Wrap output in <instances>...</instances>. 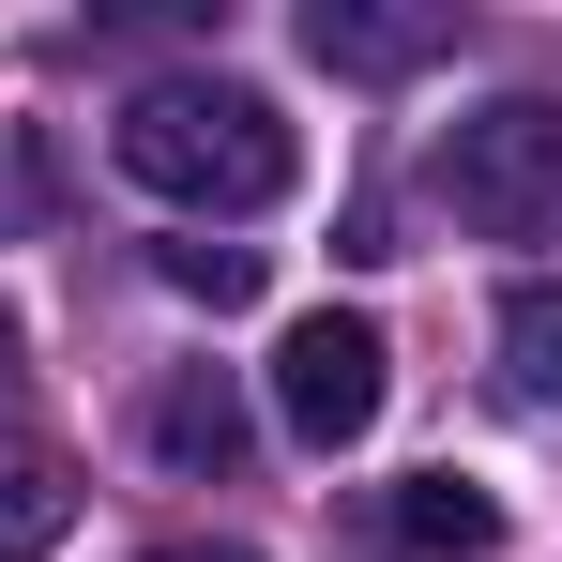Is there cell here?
<instances>
[{
    "mask_svg": "<svg viewBox=\"0 0 562 562\" xmlns=\"http://www.w3.org/2000/svg\"><path fill=\"white\" fill-rule=\"evenodd\" d=\"M106 153H122V183L137 198H168V213H274L289 198V106L274 92H244V77H153V92L106 122Z\"/></svg>",
    "mask_w": 562,
    "mask_h": 562,
    "instance_id": "6da1fadb",
    "label": "cell"
},
{
    "mask_svg": "<svg viewBox=\"0 0 562 562\" xmlns=\"http://www.w3.org/2000/svg\"><path fill=\"white\" fill-rule=\"evenodd\" d=\"M441 198H457V228H486V244H548L562 228V106L548 92H486L441 137Z\"/></svg>",
    "mask_w": 562,
    "mask_h": 562,
    "instance_id": "7a4b0ae2",
    "label": "cell"
},
{
    "mask_svg": "<svg viewBox=\"0 0 562 562\" xmlns=\"http://www.w3.org/2000/svg\"><path fill=\"white\" fill-rule=\"evenodd\" d=\"M380 395H395V350H380V319H350V304L289 319V350H274V411H289V441L350 457V441L380 426Z\"/></svg>",
    "mask_w": 562,
    "mask_h": 562,
    "instance_id": "3957f363",
    "label": "cell"
},
{
    "mask_svg": "<svg viewBox=\"0 0 562 562\" xmlns=\"http://www.w3.org/2000/svg\"><path fill=\"white\" fill-rule=\"evenodd\" d=\"M457 46L441 0H304V61L319 77H426Z\"/></svg>",
    "mask_w": 562,
    "mask_h": 562,
    "instance_id": "277c9868",
    "label": "cell"
},
{
    "mask_svg": "<svg viewBox=\"0 0 562 562\" xmlns=\"http://www.w3.org/2000/svg\"><path fill=\"white\" fill-rule=\"evenodd\" d=\"M137 426H153V457H168V471H213V486H228L244 441H259V411H244V380H228V366H168Z\"/></svg>",
    "mask_w": 562,
    "mask_h": 562,
    "instance_id": "5b68a950",
    "label": "cell"
},
{
    "mask_svg": "<svg viewBox=\"0 0 562 562\" xmlns=\"http://www.w3.org/2000/svg\"><path fill=\"white\" fill-rule=\"evenodd\" d=\"M380 548L395 562H486L502 548V502L471 471H411V486H380Z\"/></svg>",
    "mask_w": 562,
    "mask_h": 562,
    "instance_id": "8992f818",
    "label": "cell"
},
{
    "mask_svg": "<svg viewBox=\"0 0 562 562\" xmlns=\"http://www.w3.org/2000/svg\"><path fill=\"white\" fill-rule=\"evenodd\" d=\"M61 532H77V471L46 441H0V562H46Z\"/></svg>",
    "mask_w": 562,
    "mask_h": 562,
    "instance_id": "52a82bcc",
    "label": "cell"
},
{
    "mask_svg": "<svg viewBox=\"0 0 562 562\" xmlns=\"http://www.w3.org/2000/svg\"><path fill=\"white\" fill-rule=\"evenodd\" d=\"M153 274L183 289V304H213V319H228V304H259V244H213V228H183V244H153Z\"/></svg>",
    "mask_w": 562,
    "mask_h": 562,
    "instance_id": "ba28073f",
    "label": "cell"
},
{
    "mask_svg": "<svg viewBox=\"0 0 562 562\" xmlns=\"http://www.w3.org/2000/svg\"><path fill=\"white\" fill-rule=\"evenodd\" d=\"M502 366H517L532 411H562V289H517V304H502Z\"/></svg>",
    "mask_w": 562,
    "mask_h": 562,
    "instance_id": "9c48e42d",
    "label": "cell"
},
{
    "mask_svg": "<svg viewBox=\"0 0 562 562\" xmlns=\"http://www.w3.org/2000/svg\"><path fill=\"white\" fill-rule=\"evenodd\" d=\"M15 213H31V168H15V137H0V228H15Z\"/></svg>",
    "mask_w": 562,
    "mask_h": 562,
    "instance_id": "30bf717a",
    "label": "cell"
},
{
    "mask_svg": "<svg viewBox=\"0 0 562 562\" xmlns=\"http://www.w3.org/2000/svg\"><path fill=\"white\" fill-rule=\"evenodd\" d=\"M153 562H259V548H153Z\"/></svg>",
    "mask_w": 562,
    "mask_h": 562,
    "instance_id": "8fae6325",
    "label": "cell"
},
{
    "mask_svg": "<svg viewBox=\"0 0 562 562\" xmlns=\"http://www.w3.org/2000/svg\"><path fill=\"white\" fill-rule=\"evenodd\" d=\"M0 380H15V304H0Z\"/></svg>",
    "mask_w": 562,
    "mask_h": 562,
    "instance_id": "7c38bea8",
    "label": "cell"
}]
</instances>
